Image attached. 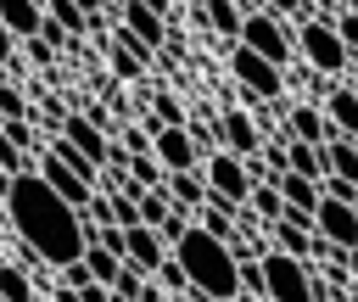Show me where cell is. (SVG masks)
Segmentation results:
<instances>
[{"instance_id": "cell-7", "label": "cell", "mask_w": 358, "mask_h": 302, "mask_svg": "<svg viewBox=\"0 0 358 302\" xmlns=\"http://www.w3.org/2000/svg\"><path fill=\"white\" fill-rule=\"evenodd\" d=\"M296 50L313 62V73H341V67L352 62V50L341 45V34H336L330 17H308L302 34H296Z\"/></svg>"}, {"instance_id": "cell-9", "label": "cell", "mask_w": 358, "mask_h": 302, "mask_svg": "<svg viewBox=\"0 0 358 302\" xmlns=\"http://www.w3.org/2000/svg\"><path fill=\"white\" fill-rule=\"evenodd\" d=\"M213 129H218V151H229V157H241V162L263 157V129H257V117H252V112H241V106H224Z\"/></svg>"}, {"instance_id": "cell-42", "label": "cell", "mask_w": 358, "mask_h": 302, "mask_svg": "<svg viewBox=\"0 0 358 302\" xmlns=\"http://www.w3.org/2000/svg\"><path fill=\"white\" fill-rule=\"evenodd\" d=\"M185 302H207V296H201V291H190V296H185Z\"/></svg>"}, {"instance_id": "cell-34", "label": "cell", "mask_w": 358, "mask_h": 302, "mask_svg": "<svg viewBox=\"0 0 358 302\" xmlns=\"http://www.w3.org/2000/svg\"><path fill=\"white\" fill-rule=\"evenodd\" d=\"M330 22H336V34H341V45H347V50H358V6H347V11H336Z\"/></svg>"}, {"instance_id": "cell-1", "label": "cell", "mask_w": 358, "mask_h": 302, "mask_svg": "<svg viewBox=\"0 0 358 302\" xmlns=\"http://www.w3.org/2000/svg\"><path fill=\"white\" fill-rule=\"evenodd\" d=\"M6 213H11V229L22 235V246H28L39 263H50V268H73V263H84V246H90V224H84V213L67 207L34 168L17 173V179L6 185Z\"/></svg>"}, {"instance_id": "cell-38", "label": "cell", "mask_w": 358, "mask_h": 302, "mask_svg": "<svg viewBox=\"0 0 358 302\" xmlns=\"http://www.w3.org/2000/svg\"><path fill=\"white\" fill-rule=\"evenodd\" d=\"M78 302H112V285H95V280H90V285L78 291Z\"/></svg>"}, {"instance_id": "cell-29", "label": "cell", "mask_w": 358, "mask_h": 302, "mask_svg": "<svg viewBox=\"0 0 358 302\" xmlns=\"http://www.w3.org/2000/svg\"><path fill=\"white\" fill-rule=\"evenodd\" d=\"M0 296H6V302H34V280H28L17 263H0Z\"/></svg>"}, {"instance_id": "cell-6", "label": "cell", "mask_w": 358, "mask_h": 302, "mask_svg": "<svg viewBox=\"0 0 358 302\" xmlns=\"http://www.w3.org/2000/svg\"><path fill=\"white\" fill-rule=\"evenodd\" d=\"M229 73H235V84H241L252 101H263V106L285 101V73H280V67H268L263 56H252L246 45H229Z\"/></svg>"}, {"instance_id": "cell-20", "label": "cell", "mask_w": 358, "mask_h": 302, "mask_svg": "<svg viewBox=\"0 0 358 302\" xmlns=\"http://www.w3.org/2000/svg\"><path fill=\"white\" fill-rule=\"evenodd\" d=\"M285 168H291L296 179H313V185H324V145L285 140Z\"/></svg>"}, {"instance_id": "cell-27", "label": "cell", "mask_w": 358, "mask_h": 302, "mask_svg": "<svg viewBox=\"0 0 358 302\" xmlns=\"http://www.w3.org/2000/svg\"><path fill=\"white\" fill-rule=\"evenodd\" d=\"M246 207L274 229L280 218H285V196H280V185H252V196H246Z\"/></svg>"}, {"instance_id": "cell-8", "label": "cell", "mask_w": 358, "mask_h": 302, "mask_svg": "<svg viewBox=\"0 0 358 302\" xmlns=\"http://www.w3.org/2000/svg\"><path fill=\"white\" fill-rule=\"evenodd\" d=\"M117 17H123V34H129L134 45H145L151 56L168 45V6H151V0H123V6H117Z\"/></svg>"}, {"instance_id": "cell-28", "label": "cell", "mask_w": 358, "mask_h": 302, "mask_svg": "<svg viewBox=\"0 0 358 302\" xmlns=\"http://www.w3.org/2000/svg\"><path fill=\"white\" fill-rule=\"evenodd\" d=\"M168 218H173L168 190H140V224H145V229H162Z\"/></svg>"}, {"instance_id": "cell-5", "label": "cell", "mask_w": 358, "mask_h": 302, "mask_svg": "<svg viewBox=\"0 0 358 302\" xmlns=\"http://www.w3.org/2000/svg\"><path fill=\"white\" fill-rule=\"evenodd\" d=\"M201 179H207V201H224V207H246V196H252V173H246V162L241 157H229V151H213V157H201Z\"/></svg>"}, {"instance_id": "cell-33", "label": "cell", "mask_w": 358, "mask_h": 302, "mask_svg": "<svg viewBox=\"0 0 358 302\" xmlns=\"http://www.w3.org/2000/svg\"><path fill=\"white\" fill-rule=\"evenodd\" d=\"M0 173L6 179H17V173H28V151H17L6 134H0Z\"/></svg>"}, {"instance_id": "cell-30", "label": "cell", "mask_w": 358, "mask_h": 302, "mask_svg": "<svg viewBox=\"0 0 358 302\" xmlns=\"http://www.w3.org/2000/svg\"><path fill=\"white\" fill-rule=\"evenodd\" d=\"M151 280H157V285H162V296H173V302H185V296H190V280H185V268H179L173 257H168Z\"/></svg>"}, {"instance_id": "cell-37", "label": "cell", "mask_w": 358, "mask_h": 302, "mask_svg": "<svg viewBox=\"0 0 358 302\" xmlns=\"http://www.w3.org/2000/svg\"><path fill=\"white\" fill-rule=\"evenodd\" d=\"M39 45H45V50H56V45H67V28H62V22L50 17V11H45V28H39Z\"/></svg>"}, {"instance_id": "cell-22", "label": "cell", "mask_w": 358, "mask_h": 302, "mask_svg": "<svg viewBox=\"0 0 358 302\" xmlns=\"http://www.w3.org/2000/svg\"><path fill=\"white\" fill-rule=\"evenodd\" d=\"M324 179H347V185H358V140H330L324 145Z\"/></svg>"}, {"instance_id": "cell-26", "label": "cell", "mask_w": 358, "mask_h": 302, "mask_svg": "<svg viewBox=\"0 0 358 302\" xmlns=\"http://www.w3.org/2000/svg\"><path fill=\"white\" fill-rule=\"evenodd\" d=\"M280 196H285V207H296V213H319V201H324V190H319L313 179H296V173L280 179Z\"/></svg>"}, {"instance_id": "cell-32", "label": "cell", "mask_w": 358, "mask_h": 302, "mask_svg": "<svg viewBox=\"0 0 358 302\" xmlns=\"http://www.w3.org/2000/svg\"><path fill=\"white\" fill-rule=\"evenodd\" d=\"M0 134H6L17 151H34V145H39V134H34V117H11V123H0Z\"/></svg>"}, {"instance_id": "cell-4", "label": "cell", "mask_w": 358, "mask_h": 302, "mask_svg": "<svg viewBox=\"0 0 358 302\" xmlns=\"http://www.w3.org/2000/svg\"><path fill=\"white\" fill-rule=\"evenodd\" d=\"M241 45L252 50V56H263L268 67H280L285 73V62H291V28L280 22V17H268L263 6H246V22H241Z\"/></svg>"}, {"instance_id": "cell-17", "label": "cell", "mask_w": 358, "mask_h": 302, "mask_svg": "<svg viewBox=\"0 0 358 302\" xmlns=\"http://www.w3.org/2000/svg\"><path fill=\"white\" fill-rule=\"evenodd\" d=\"M324 117H330V129H336L341 140H358V89H352V84H336V89L324 95Z\"/></svg>"}, {"instance_id": "cell-14", "label": "cell", "mask_w": 358, "mask_h": 302, "mask_svg": "<svg viewBox=\"0 0 358 302\" xmlns=\"http://www.w3.org/2000/svg\"><path fill=\"white\" fill-rule=\"evenodd\" d=\"M56 140H67L73 151H84V157H90V162H101V168H106V157H112V134H106L101 123H90L84 112H67V123H62V134H56Z\"/></svg>"}, {"instance_id": "cell-35", "label": "cell", "mask_w": 358, "mask_h": 302, "mask_svg": "<svg viewBox=\"0 0 358 302\" xmlns=\"http://www.w3.org/2000/svg\"><path fill=\"white\" fill-rule=\"evenodd\" d=\"M112 291H117V296H129V302H134V296H140V291H145V274H140V268H129V263H123V274H117V280H112Z\"/></svg>"}, {"instance_id": "cell-10", "label": "cell", "mask_w": 358, "mask_h": 302, "mask_svg": "<svg viewBox=\"0 0 358 302\" xmlns=\"http://www.w3.org/2000/svg\"><path fill=\"white\" fill-rule=\"evenodd\" d=\"M151 134V157L162 162V173H201V145L190 129H145Z\"/></svg>"}, {"instance_id": "cell-39", "label": "cell", "mask_w": 358, "mask_h": 302, "mask_svg": "<svg viewBox=\"0 0 358 302\" xmlns=\"http://www.w3.org/2000/svg\"><path fill=\"white\" fill-rule=\"evenodd\" d=\"M11 56H17V39H11V34H6V22H0V67H6Z\"/></svg>"}, {"instance_id": "cell-23", "label": "cell", "mask_w": 358, "mask_h": 302, "mask_svg": "<svg viewBox=\"0 0 358 302\" xmlns=\"http://www.w3.org/2000/svg\"><path fill=\"white\" fill-rule=\"evenodd\" d=\"M145 62H151V50H145V45H134L129 34H117V45H112V73H117V78H140V73H145Z\"/></svg>"}, {"instance_id": "cell-43", "label": "cell", "mask_w": 358, "mask_h": 302, "mask_svg": "<svg viewBox=\"0 0 358 302\" xmlns=\"http://www.w3.org/2000/svg\"><path fill=\"white\" fill-rule=\"evenodd\" d=\"M352 213H358V201H352Z\"/></svg>"}, {"instance_id": "cell-15", "label": "cell", "mask_w": 358, "mask_h": 302, "mask_svg": "<svg viewBox=\"0 0 358 302\" xmlns=\"http://www.w3.org/2000/svg\"><path fill=\"white\" fill-rule=\"evenodd\" d=\"M313 218H319V235H324L336 252H358V213H352L347 201H330V196H324Z\"/></svg>"}, {"instance_id": "cell-12", "label": "cell", "mask_w": 358, "mask_h": 302, "mask_svg": "<svg viewBox=\"0 0 358 302\" xmlns=\"http://www.w3.org/2000/svg\"><path fill=\"white\" fill-rule=\"evenodd\" d=\"M285 140H302V145H330L336 129L324 117V106L313 101H285Z\"/></svg>"}, {"instance_id": "cell-24", "label": "cell", "mask_w": 358, "mask_h": 302, "mask_svg": "<svg viewBox=\"0 0 358 302\" xmlns=\"http://www.w3.org/2000/svg\"><path fill=\"white\" fill-rule=\"evenodd\" d=\"M84 268H90V280H95V285H112V280L123 274V257H117L112 246L90 240V246H84Z\"/></svg>"}, {"instance_id": "cell-16", "label": "cell", "mask_w": 358, "mask_h": 302, "mask_svg": "<svg viewBox=\"0 0 358 302\" xmlns=\"http://www.w3.org/2000/svg\"><path fill=\"white\" fill-rule=\"evenodd\" d=\"M0 22H6V34H11L17 45H28V39H39V28H45V6H39V0H0Z\"/></svg>"}, {"instance_id": "cell-40", "label": "cell", "mask_w": 358, "mask_h": 302, "mask_svg": "<svg viewBox=\"0 0 358 302\" xmlns=\"http://www.w3.org/2000/svg\"><path fill=\"white\" fill-rule=\"evenodd\" d=\"M347 274H352V291H358V252H347Z\"/></svg>"}, {"instance_id": "cell-21", "label": "cell", "mask_w": 358, "mask_h": 302, "mask_svg": "<svg viewBox=\"0 0 358 302\" xmlns=\"http://www.w3.org/2000/svg\"><path fill=\"white\" fill-rule=\"evenodd\" d=\"M196 229H207L213 240H224V246H229V240L241 235V213H235V207H224V201H207V207L196 213Z\"/></svg>"}, {"instance_id": "cell-3", "label": "cell", "mask_w": 358, "mask_h": 302, "mask_svg": "<svg viewBox=\"0 0 358 302\" xmlns=\"http://www.w3.org/2000/svg\"><path fill=\"white\" fill-rule=\"evenodd\" d=\"M263 302H319L313 263H296L285 252H268L263 257Z\"/></svg>"}, {"instance_id": "cell-11", "label": "cell", "mask_w": 358, "mask_h": 302, "mask_svg": "<svg viewBox=\"0 0 358 302\" xmlns=\"http://www.w3.org/2000/svg\"><path fill=\"white\" fill-rule=\"evenodd\" d=\"M34 173H39V179H45V185H50V190L67 201V207H78V213H84V207L101 196L95 185H84V179H78V173H73L62 157H50V151H39V168H34Z\"/></svg>"}, {"instance_id": "cell-25", "label": "cell", "mask_w": 358, "mask_h": 302, "mask_svg": "<svg viewBox=\"0 0 358 302\" xmlns=\"http://www.w3.org/2000/svg\"><path fill=\"white\" fill-rule=\"evenodd\" d=\"M45 11L67 28V39H78V34H90V28H95V11H90V6H78V0H50Z\"/></svg>"}, {"instance_id": "cell-19", "label": "cell", "mask_w": 358, "mask_h": 302, "mask_svg": "<svg viewBox=\"0 0 358 302\" xmlns=\"http://www.w3.org/2000/svg\"><path fill=\"white\" fill-rule=\"evenodd\" d=\"M162 190H168V201H173L179 213H201V207H207V179H201V173H168Z\"/></svg>"}, {"instance_id": "cell-2", "label": "cell", "mask_w": 358, "mask_h": 302, "mask_svg": "<svg viewBox=\"0 0 358 302\" xmlns=\"http://www.w3.org/2000/svg\"><path fill=\"white\" fill-rule=\"evenodd\" d=\"M173 263L185 268L190 291H201L207 302H241V263L224 240H213L207 229H185L179 246H173Z\"/></svg>"}, {"instance_id": "cell-41", "label": "cell", "mask_w": 358, "mask_h": 302, "mask_svg": "<svg viewBox=\"0 0 358 302\" xmlns=\"http://www.w3.org/2000/svg\"><path fill=\"white\" fill-rule=\"evenodd\" d=\"M56 302H78V291H56Z\"/></svg>"}, {"instance_id": "cell-31", "label": "cell", "mask_w": 358, "mask_h": 302, "mask_svg": "<svg viewBox=\"0 0 358 302\" xmlns=\"http://www.w3.org/2000/svg\"><path fill=\"white\" fill-rule=\"evenodd\" d=\"M11 117H34V106L17 84H0V123H11Z\"/></svg>"}, {"instance_id": "cell-44", "label": "cell", "mask_w": 358, "mask_h": 302, "mask_svg": "<svg viewBox=\"0 0 358 302\" xmlns=\"http://www.w3.org/2000/svg\"><path fill=\"white\" fill-rule=\"evenodd\" d=\"M0 302H6V296H0Z\"/></svg>"}, {"instance_id": "cell-36", "label": "cell", "mask_w": 358, "mask_h": 302, "mask_svg": "<svg viewBox=\"0 0 358 302\" xmlns=\"http://www.w3.org/2000/svg\"><path fill=\"white\" fill-rule=\"evenodd\" d=\"M241 296H263V263H241Z\"/></svg>"}, {"instance_id": "cell-18", "label": "cell", "mask_w": 358, "mask_h": 302, "mask_svg": "<svg viewBox=\"0 0 358 302\" xmlns=\"http://www.w3.org/2000/svg\"><path fill=\"white\" fill-rule=\"evenodd\" d=\"M190 17H201L207 28H218L224 39H235V45H241V22H246V6H235V0H207V6H196Z\"/></svg>"}, {"instance_id": "cell-13", "label": "cell", "mask_w": 358, "mask_h": 302, "mask_svg": "<svg viewBox=\"0 0 358 302\" xmlns=\"http://www.w3.org/2000/svg\"><path fill=\"white\" fill-rule=\"evenodd\" d=\"M168 257H173V252L162 246V235H157V229H145V224L123 229V263H129V268H140L145 280H151V274H157Z\"/></svg>"}]
</instances>
